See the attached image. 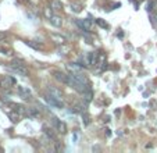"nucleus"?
Returning <instances> with one entry per match:
<instances>
[{
  "mask_svg": "<svg viewBox=\"0 0 157 153\" xmlns=\"http://www.w3.org/2000/svg\"><path fill=\"white\" fill-rule=\"evenodd\" d=\"M97 24H99V25H100V27H102V28H104V29H108V24H107V22L104 21V20H102V18H99V20H97Z\"/></svg>",
  "mask_w": 157,
  "mask_h": 153,
  "instance_id": "dca6fc26",
  "label": "nucleus"
},
{
  "mask_svg": "<svg viewBox=\"0 0 157 153\" xmlns=\"http://www.w3.org/2000/svg\"><path fill=\"white\" fill-rule=\"evenodd\" d=\"M96 59H97V55L94 52H90V53H88V56H86V61H88L89 66H94L96 64Z\"/></svg>",
  "mask_w": 157,
  "mask_h": 153,
  "instance_id": "9d476101",
  "label": "nucleus"
},
{
  "mask_svg": "<svg viewBox=\"0 0 157 153\" xmlns=\"http://www.w3.org/2000/svg\"><path fill=\"white\" fill-rule=\"evenodd\" d=\"M20 116H21V114L17 113L15 110H13L11 113H9V118H10L13 122H18V121H20Z\"/></svg>",
  "mask_w": 157,
  "mask_h": 153,
  "instance_id": "9b49d317",
  "label": "nucleus"
},
{
  "mask_svg": "<svg viewBox=\"0 0 157 153\" xmlns=\"http://www.w3.org/2000/svg\"><path fill=\"white\" fill-rule=\"evenodd\" d=\"M25 43L28 45L29 47H32V49H35V50H42V45H38L36 42H32V41H25Z\"/></svg>",
  "mask_w": 157,
  "mask_h": 153,
  "instance_id": "ddd939ff",
  "label": "nucleus"
},
{
  "mask_svg": "<svg viewBox=\"0 0 157 153\" xmlns=\"http://www.w3.org/2000/svg\"><path fill=\"white\" fill-rule=\"evenodd\" d=\"M10 68L13 73H15V74H20V75H29V71H28V68L25 67V64H24V61L22 60H18V59H15V60H13L10 63Z\"/></svg>",
  "mask_w": 157,
  "mask_h": 153,
  "instance_id": "f03ea898",
  "label": "nucleus"
},
{
  "mask_svg": "<svg viewBox=\"0 0 157 153\" xmlns=\"http://www.w3.org/2000/svg\"><path fill=\"white\" fill-rule=\"evenodd\" d=\"M50 21H52V24H53V25H56L57 28H59V27H61V18H60V17H57V15L50 17Z\"/></svg>",
  "mask_w": 157,
  "mask_h": 153,
  "instance_id": "2eb2a0df",
  "label": "nucleus"
},
{
  "mask_svg": "<svg viewBox=\"0 0 157 153\" xmlns=\"http://www.w3.org/2000/svg\"><path fill=\"white\" fill-rule=\"evenodd\" d=\"M53 75H54V78H56L57 81H60V82H63V84H68V74L61 73V71H54Z\"/></svg>",
  "mask_w": 157,
  "mask_h": 153,
  "instance_id": "6e6552de",
  "label": "nucleus"
},
{
  "mask_svg": "<svg viewBox=\"0 0 157 153\" xmlns=\"http://www.w3.org/2000/svg\"><path fill=\"white\" fill-rule=\"evenodd\" d=\"M46 92H47V93H50V95H52V96H54L56 99H59V100H63V98H64L63 92H61L60 89H57L56 86H49Z\"/></svg>",
  "mask_w": 157,
  "mask_h": 153,
  "instance_id": "423d86ee",
  "label": "nucleus"
},
{
  "mask_svg": "<svg viewBox=\"0 0 157 153\" xmlns=\"http://www.w3.org/2000/svg\"><path fill=\"white\" fill-rule=\"evenodd\" d=\"M6 38H7V33H6V32H1V31H0V41H4Z\"/></svg>",
  "mask_w": 157,
  "mask_h": 153,
  "instance_id": "f3484780",
  "label": "nucleus"
},
{
  "mask_svg": "<svg viewBox=\"0 0 157 153\" xmlns=\"http://www.w3.org/2000/svg\"><path fill=\"white\" fill-rule=\"evenodd\" d=\"M52 122H53V127H54V130H56V131H59L60 134H64V132L67 131V127H65V124H64V122L60 120V118L54 117V118L52 120Z\"/></svg>",
  "mask_w": 157,
  "mask_h": 153,
  "instance_id": "39448f33",
  "label": "nucleus"
},
{
  "mask_svg": "<svg viewBox=\"0 0 157 153\" xmlns=\"http://www.w3.org/2000/svg\"><path fill=\"white\" fill-rule=\"evenodd\" d=\"M153 18H154V21L157 22V13H156V14H154V17H153Z\"/></svg>",
  "mask_w": 157,
  "mask_h": 153,
  "instance_id": "a211bd4d",
  "label": "nucleus"
},
{
  "mask_svg": "<svg viewBox=\"0 0 157 153\" xmlns=\"http://www.w3.org/2000/svg\"><path fill=\"white\" fill-rule=\"evenodd\" d=\"M77 25L82 29V31H90V21L89 20H78Z\"/></svg>",
  "mask_w": 157,
  "mask_h": 153,
  "instance_id": "1a4fd4ad",
  "label": "nucleus"
},
{
  "mask_svg": "<svg viewBox=\"0 0 157 153\" xmlns=\"http://www.w3.org/2000/svg\"><path fill=\"white\" fill-rule=\"evenodd\" d=\"M45 99L47 100V103H50L53 107H57V109H63L64 107V102L63 100H59V99H56L54 96H52L50 93H45Z\"/></svg>",
  "mask_w": 157,
  "mask_h": 153,
  "instance_id": "20e7f679",
  "label": "nucleus"
},
{
  "mask_svg": "<svg viewBox=\"0 0 157 153\" xmlns=\"http://www.w3.org/2000/svg\"><path fill=\"white\" fill-rule=\"evenodd\" d=\"M18 95H20L24 100H31V98H32V92L28 89V88H25V86H20V88H18Z\"/></svg>",
  "mask_w": 157,
  "mask_h": 153,
  "instance_id": "0eeeda50",
  "label": "nucleus"
},
{
  "mask_svg": "<svg viewBox=\"0 0 157 153\" xmlns=\"http://www.w3.org/2000/svg\"><path fill=\"white\" fill-rule=\"evenodd\" d=\"M50 7H52V10H61L63 9V4L59 0H52L50 1Z\"/></svg>",
  "mask_w": 157,
  "mask_h": 153,
  "instance_id": "f8f14e48",
  "label": "nucleus"
},
{
  "mask_svg": "<svg viewBox=\"0 0 157 153\" xmlns=\"http://www.w3.org/2000/svg\"><path fill=\"white\" fill-rule=\"evenodd\" d=\"M67 85H70L74 89L79 90L81 93L89 92V89H90L89 81L81 74H68V84Z\"/></svg>",
  "mask_w": 157,
  "mask_h": 153,
  "instance_id": "f257e3e1",
  "label": "nucleus"
},
{
  "mask_svg": "<svg viewBox=\"0 0 157 153\" xmlns=\"http://www.w3.org/2000/svg\"><path fill=\"white\" fill-rule=\"evenodd\" d=\"M14 85H15V78L14 76L6 75L0 79V88H3V89H10Z\"/></svg>",
  "mask_w": 157,
  "mask_h": 153,
  "instance_id": "7ed1b4c3",
  "label": "nucleus"
},
{
  "mask_svg": "<svg viewBox=\"0 0 157 153\" xmlns=\"http://www.w3.org/2000/svg\"><path fill=\"white\" fill-rule=\"evenodd\" d=\"M27 116H28V117H39V111L36 109H29V107H27Z\"/></svg>",
  "mask_w": 157,
  "mask_h": 153,
  "instance_id": "4468645a",
  "label": "nucleus"
}]
</instances>
